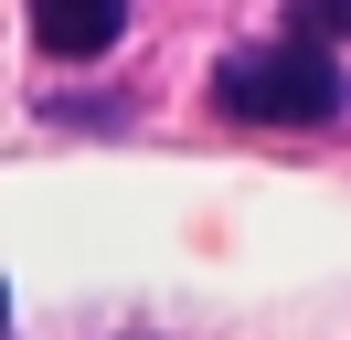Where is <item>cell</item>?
Returning a JSON list of instances; mask_svg holds the SVG:
<instances>
[{
	"label": "cell",
	"instance_id": "6da1fadb",
	"mask_svg": "<svg viewBox=\"0 0 351 340\" xmlns=\"http://www.w3.org/2000/svg\"><path fill=\"white\" fill-rule=\"evenodd\" d=\"M213 106L245 127H330L351 106V75L341 53H319V42H234V53L213 64Z\"/></svg>",
	"mask_w": 351,
	"mask_h": 340
},
{
	"label": "cell",
	"instance_id": "7a4b0ae2",
	"mask_svg": "<svg viewBox=\"0 0 351 340\" xmlns=\"http://www.w3.org/2000/svg\"><path fill=\"white\" fill-rule=\"evenodd\" d=\"M117 32H128V0H32V42L53 64H96Z\"/></svg>",
	"mask_w": 351,
	"mask_h": 340
},
{
	"label": "cell",
	"instance_id": "3957f363",
	"mask_svg": "<svg viewBox=\"0 0 351 340\" xmlns=\"http://www.w3.org/2000/svg\"><path fill=\"white\" fill-rule=\"evenodd\" d=\"M298 42H319V53H341V32H351V0H298Z\"/></svg>",
	"mask_w": 351,
	"mask_h": 340
},
{
	"label": "cell",
	"instance_id": "277c9868",
	"mask_svg": "<svg viewBox=\"0 0 351 340\" xmlns=\"http://www.w3.org/2000/svg\"><path fill=\"white\" fill-rule=\"evenodd\" d=\"M0 330H11V287H0Z\"/></svg>",
	"mask_w": 351,
	"mask_h": 340
}]
</instances>
